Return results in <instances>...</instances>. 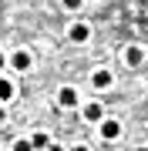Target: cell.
I'll return each mask as SVG.
<instances>
[{
    "label": "cell",
    "mask_w": 148,
    "mask_h": 151,
    "mask_svg": "<svg viewBox=\"0 0 148 151\" xmlns=\"http://www.w3.org/2000/svg\"><path fill=\"white\" fill-rule=\"evenodd\" d=\"M84 0H64V10H81Z\"/></svg>",
    "instance_id": "obj_11"
},
{
    "label": "cell",
    "mask_w": 148,
    "mask_h": 151,
    "mask_svg": "<svg viewBox=\"0 0 148 151\" xmlns=\"http://www.w3.org/2000/svg\"><path fill=\"white\" fill-rule=\"evenodd\" d=\"M71 151H91V148H84V145H77V148H71Z\"/></svg>",
    "instance_id": "obj_13"
},
{
    "label": "cell",
    "mask_w": 148,
    "mask_h": 151,
    "mask_svg": "<svg viewBox=\"0 0 148 151\" xmlns=\"http://www.w3.org/2000/svg\"><path fill=\"white\" fill-rule=\"evenodd\" d=\"M57 101H61V108H74V104H77V91H74V87H61Z\"/></svg>",
    "instance_id": "obj_4"
},
{
    "label": "cell",
    "mask_w": 148,
    "mask_h": 151,
    "mask_svg": "<svg viewBox=\"0 0 148 151\" xmlns=\"http://www.w3.org/2000/svg\"><path fill=\"white\" fill-rule=\"evenodd\" d=\"M30 141H34V148H47V145H51V141H47V134H34Z\"/></svg>",
    "instance_id": "obj_9"
},
{
    "label": "cell",
    "mask_w": 148,
    "mask_h": 151,
    "mask_svg": "<svg viewBox=\"0 0 148 151\" xmlns=\"http://www.w3.org/2000/svg\"><path fill=\"white\" fill-rule=\"evenodd\" d=\"M14 151H34V141H17Z\"/></svg>",
    "instance_id": "obj_10"
},
{
    "label": "cell",
    "mask_w": 148,
    "mask_h": 151,
    "mask_svg": "<svg viewBox=\"0 0 148 151\" xmlns=\"http://www.w3.org/2000/svg\"><path fill=\"white\" fill-rule=\"evenodd\" d=\"M84 118H88V121H104V108H101V104L98 101H94V104H88V108H84Z\"/></svg>",
    "instance_id": "obj_7"
},
{
    "label": "cell",
    "mask_w": 148,
    "mask_h": 151,
    "mask_svg": "<svg viewBox=\"0 0 148 151\" xmlns=\"http://www.w3.org/2000/svg\"><path fill=\"white\" fill-rule=\"evenodd\" d=\"M10 97H14V84L7 77H0V101H10Z\"/></svg>",
    "instance_id": "obj_8"
},
{
    "label": "cell",
    "mask_w": 148,
    "mask_h": 151,
    "mask_svg": "<svg viewBox=\"0 0 148 151\" xmlns=\"http://www.w3.org/2000/svg\"><path fill=\"white\" fill-rule=\"evenodd\" d=\"M118 134H121V124H118V121H111V118L101 121V138H104V141H115Z\"/></svg>",
    "instance_id": "obj_3"
},
{
    "label": "cell",
    "mask_w": 148,
    "mask_h": 151,
    "mask_svg": "<svg viewBox=\"0 0 148 151\" xmlns=\"http://www.w3.org/2000/svg\"><path fill=\"white\" fill-rule=\"evenodd\" d=\"M94 87H98V91H104V87H111L115 84V77H111V70H94Z\"/></svg>",
    "instance_id": "obj_5"
},
{
    "label": "cell",
    "mask_w": 148,
    "mask_h": 151,
    "mask_svg": "<svg viewBox=\"0 0 148 151\" xmlns=\"http://www.w3.org/2000/svg\"><path fill=\"white\" fill-rule=\"evenodd\" d=\"M4 64H7V57H4V54H0V70H4Z\"/></svg>",
    "instance_id": "obj_14"
},
{
    "label": "cell",
    "mask_w": 148,
    "mask_h": 151,
    "mask_svg": "<svg viewBox=\"0 0 148 151\" xmlns=\"http://www.w3.org/2000/svg\"><path fill=\"white\" fill-rule=\"evenodd\" d=\"M10 64L17 70H30V54H27V50H17V54L10 57Z\"/></svg>",
    "instance_id": "obj_6"
},
{
    "label": "cell",
    "mask_w": 148,
    "mask_h": 151,
    "mask_svg": "<svg viewBox=\"0 0 148 151\" xmlns=\"http://www.w3.org/2000/svg\"><path fill=\"white\" fill-rule=\"evenodd\" d=\"M142 60H145V50L138 47V44H131V47H125V64H128V67H138Z\"/></svg>",
    "instance_id": "obj_2"
},
{
    "label": "cell",
    "mask_w": 148,
    "mask_h": 151,
    "mask_svg": "<svg viewBox=\"0 0 148 151\" xmlns=\"http://www.w3.org/2000/svg\"><path fill=\"white\" fill-rule=\"evenodd\" d=\"M44 151H64V148H61V145H47Z\"/></svg>",
    "instance_id": "obj_12"
},
{
    "label": "cell",
    "mask_w": 148,
    "mask_h": 151,
    "mask_svg": "<svg viewBox=\"0 0 148 151\" xmlns=\"http://www.w3.org/2000/svg\"><path fill=\"white\" fill-rule=\"evenodd\" d=\"M67 37H71L74 44H88V40H91V27H88V24H71Z\"/></svg>",
    "instance_id": "obj_1"
}]
</instances>
